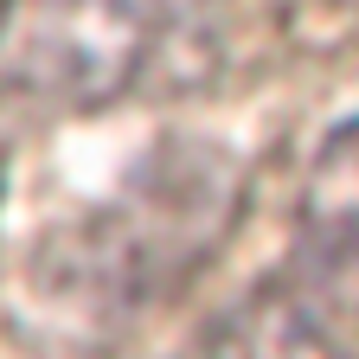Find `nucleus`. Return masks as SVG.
I'll return each instance as SVG.
<instances>
[{"instance_id": "obj_1", "label": "nucleus", "mask_w": 359, "mask_h": 359, "mask_svg": "<svg viewBox=\"0 0 359 359\" xmlns=\"http://www.w3.org/2000/svg\"><path fill=\"white\" fill-rule=\"evenodd\" d=\"M187 52H212L205 0H39L7 20V77L65 109L122 103Z\"/></svg>"}, {"instance_id": "obj_4", "label": "nucleus", "mask_w": 359, "mask_h": 359, "mask_svg": "<svg viewBox=\"0 0 359 359\" xmlns=\"http://www.w3.org/2000/svg\"><path fill=\"white\" fill-rule=\"evenodd\" d=\"M187 359H346L340 334L289 276L257 283L199 327Z\"/></svg>"}, {"instance_id": "obj_5", "label": "nucleus", "mask_w": 359, "mask_h": 359, "mask_svg": "<svg viewBox=\"0 0 359 359\" xmlns=\"http://www.w3.org/2000/svg\"><path fill=\"white\" fill-rule=\"evenodd\" d=\"M7 20H13V0H0V39H7Z\"/></svg>"}, {"instance_id": "obj_3", "label": "nucleus", "mask_w": 359, "mask_h": 359, "mask_svg": "<svg viewBox=\"0 0 359 359\" xmlns=\"http://www.w3.org/2000/svg\"><path fill=\"white\" fill-rule=\"evenodd\" d=\"M314 308L359 314V116L327 128L295 199V276Z\"/></svg>"}, {"instance_id": "obj_2", "label": "nucleus", "mask_w": 359, "mask_h": 359, "mask_svg": "<svg viewBox=\"0 0 359 359\" xmlns=\"http://www.w3.org/2000/svg\"><path fill=\"white\" fill-rule=\"evenodd\" d=\"M238 167L212 142H167L122 180V193L77 231L83 289H109L116 302L154 295L180 283L224 238L238 212Z\"/></svg>"}]
</instances>
